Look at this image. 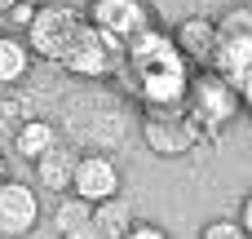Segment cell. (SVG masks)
<instances>
[{"instance_id": "6", "label": "cell", "mask_w": 252, "mask_h": 239, "mask_svg": "<svg viewBox=\"0 0 252 239\" xmlns=\"http://www.w3.org/2000/svg\"><path fill=\"white\" fill-rule=\"evenodd\" d=\"M120 169H115V160L111 155H80L75 160V177H71V195L80 200V204H89V208H97V204H106V200H115L120 195Z\"/></svg>"}, {"instance_id": "3", "label": "cell", "mask_w": 252, "mask_h": 239, "mask_svg": "<svg viewBox=\"0 0 252 239\" xmlns=\"http://www.w3.org/2000/svg\"><path fill=\"white\" fill-rule=\"evenodd\" d=\"M84 27V18L75 9H62V4H49V9H35L31 27H27V53L35 58H49V62H62V53L71 49L75 31Z\"/></svg>"}, {"instance_id": "10", "label": "cell", "mask_w": 252, "mask_h": 239, "mask_svg": "<svg viewBox=\"0 0 252 239\" xmlns=\"http://www.w3.org/2000/svg\"><path fill=\"white\" fill-rule=\"evenodd\" d=\"M173 49L186 58V67H213V53H217V22L213 18H186L173 35Z\"/></svg>"}, {"instance_id": "2", "label": "cell", "mask_w": 252, "mask_h": 239, "mask_svg": "<svg viewBox=\"0 0 252 239\" xmlns=\"http://www.w3.org/2000/svg\"><path fill=\"white\" fill-rule=\"evenodd\" d=\"M239 111H244V102L235 98V89H230L221 75H213V71L190 75V89H186V115H190V124L199 129V137H213V133L226 129Z\"/></svg>"}, {"instance_id": "1", "label": "cell", "mask_w": 252, "mask_h": 239, "mask_svg": "<svg viewBox=\"0 0 252 239\" xmlns=\"http://www.w3.org/2000/svg\"><path fill=\"white\" fill-rule=\"evenodd\" d=\"M120 71L128 75L133 93L146 102V111H168V106H186V89H190V67L186 58L173 49V40L159 27H146L142 35H133L120 53Z\"/></svg>"}, {"instance_id": "19", "label": "cell", "mask_w": 252, "mask_h": 239, "mask_svg": "<svg viewBox=\"0 0 252 239\" xmlns=\"http://www.w3.org/2000/svg\"><path fill=\"white\" fill-rule=\"evenodd\" d=\"M124 239H168V231H164V226H155V222H133Z\"/></svg>"}, {"instance_id": "16", "label": "cell", "mask_w": 252, "mask_h": 239, "mask_svg": "<svg viewBox=\"0 0 252 239\" xmlns=\"http://www.w3.org/2000/svg\"><path fill=\"white\" fill-rule=\"evenodd\" d=\"M217 35H230V40H252V9H230V13L217 22Z\"/></svg>"}, {"instance_id": "17", "label": "cell", "mask_w": 252, "mask_h": 239, "mask_svg": "<svg viewBox=\"0 0 252 239\" xmlns=\"http://www.w3.org/2000/svg\"><path fill=\"white\" fill-rule=\"evenodd\" d=\"M199 239H248V235H244V226H239V222L217 217V222H208V226L199 231Z\"/></svg>"}, {"instance_id": "18", "label": "cell", "mask_w": 252, "mask_h": 239, "mask_svg": "<svg viewBox=\"0 0 252 239\" xmlns=\"http://www.w3.org/2000/svg\"><path fill=\"white\" fill-rule=\"evenodd\" d=\"M31 18H35V9H31V4H18V0H13V4L4 9V27L13 22V27H22V31H27V27H31Z\"/></svg>"}, {"instance_id": "4", "label": "cell", "mask_w": 252, "mask_h": 239, "mask_svg": "<svg viewBox=\"0 0 252 239\" xmlns=\"http://www.w3.org/2000/svg\"><path fill=\"white\" fill-rule=\"evenodd\" d=\"M120 44L115 40H106L102 31H93L89 22L75 31V40H71V49L62 53V67L71 71V75H84V80H102V75H111V71H120Z\"/></svg>"}, {"instance_id": "23", "label": "cell", "mask_w": 252, "mask_h": 239, "mask_svg": "<svg viewBox=\"0 0 252 239\" xmlns=\"http://www.w3.org/2000/svg\"><path fill=\"white\" fill-rule=\"evenodd\" d=\"M18 4H31V9H40V4H44V0H18Z\"/></svg>"}, {"instance_id": "12", "label": "cell", "mask_w": 252, "mask_h": 239, "mask_svg": "<svg viewBox=\"0 0 252 239\" xmlns=\"http://www.w3.org/2000/svg\"><path fill=\"white\" fill-rule=\"evenodd\" d=\"M89 222H93V231L102 239H124L128 226H133V204H128L124 195H115V200L97 204V208L89 213Z\"/></svg>"}, {"instance_id": "14", "label": "cell", "mask_w": 252, "mask_h": 239, "mask_svg": "<svg viewBox=\"0 0 252 239\" xmlns=\"http://www.w3.org/2000/svg\"><path fill=\"white\" fill-rule=\"evenodd\" d=\"M27 67H31L27 44L4 31V35H0V89H4V84H18V80L27 75Z\"/></svg>"}, {"instance_id": "15", "label": "cell", "mask_w": 252, "mask_h": 239, "mask_svg": "<svg viewBox=\"0 0 252 239\" xmlns=\"http://www.w3.org/2000/svg\"><path fill=\"white\" fill-rule=\"evenodd\" d=\"M89 213H93V208H89V204H80L75 195H71V200H62V204H58V213H53V226H58V235H71V231H80V226L89 222Z\"/></svg>"}, {"instance_id": "24", "label": "cell", "mask_w": 252, "mask_h": 239, "mask_svg": "<svg viewBox=\"0 0 252 239\" xmlns=\"http://www.w3.org/2000/svg\"><path fill=\"white\" fill-rule=\"evenodd\" d=\"M9 4H13V0H0V13H4V9H9Z\"/></svg>"}, {"instance_id": "25", "label": "cell", "mask_w": 252, "mask_h": 239, "mask_svg": "<svg viewBox=\"0 0 252 239\" xmlns=\"http://www.w3.org/2000/svg\"><path fill=\"white\" fill-rule=\"evenodd\" d=\"M0 35H4V13H0Z\"/></svg>"}, {"instance_id": "11", "label": "cell", "mask_w": 252, "mask_h": 239, "mask_svg": "<svg viewBox=\"0 0 252 239\" xmlns=\"http://www.w3.org/2000/svg\"><path fill=\"white\" fill-rule=\"evenodd\" d=\"M75 151L71 146H53V151H44L40 160H35V177H40V186H49L53 195H66L71 191V177H75Z\"/></svg>"}, {"instance_id": "13", "label": "cell", "mask_w": 252, "mask_h": 239, "mask_svg": "<svg viewBox=\"0 0 252 239\" xmlns=\"http://www.w3.org/2000/svg\"><path fill=\"white\" fill-rule=\"evenodd\" d=\"M53 146H58V129H53L49 120H27V124L13 133V151H18L22 160H31V164H35L44 151H53Z\"/></svg>"}, {"instance_id": "7", "label": "cell", "mask_w": 252, "mask_h": 239, "mask_svg": "<svg viewBox=\"0 0 252 239\" xmlns=\"http://www.w3.org/2000/svg\"><path fill=\"white\" fill-rule=\"evenodd\" d=\"M146 142L159 151V155H186L195 142H199V129L190 124L186 106H168V111H146V124H142Z\"/></svg>"}, {"instance_id": "22", "label": "cell", "mask_w": 252, "mask_h": 239, "mask_svg": "<svg viewBox=\"0 0 252 239\" xmlns=\"http://www.w3.org/2000/svg\"><path fill=\"white\" fill-rule=\"evenodd\" d=\"M9 177V164H4V151H0V182Z\"/></svg>"}, {"instance_id": "5", "label": "cell", "mask_w": 252, "mask_h": 239, "mask_svg": "<svg viewBox=\"0 0 252 239\" xmlns=\"http://www.w3.org/2000/svg\"><path fill=\"white\" fill-rule=\"evenodd\" d=\"M89 27L124 49L133 35H142L151 27V9H146V0H93L89 4Z\"/></svg>"}, {"instance_id": "8", "label": "cell", "mask_w": 252, "mask_h": 239, "mask_svg": "<svg viewBox=\"0 0 252 239\" xmlns=\"http://www.w3.org/2000/svg\"><path fill=\"white\" fill-rule=\"evenodd\" d=\"M40 222V195L27 182H0V235L4 239H22L35 231Z\"/></svg>"}, {"instance_id": "21", "label": "cell", "mask_w": 252, "mask_h": 239, "mask_svg": "<svg viewBox=\"0 0 252 239\" xmlns=\"http://www.w3.org/2000/svg\"><path fill=\"white\" fill-rule=\"evenodd\" d=\"M62 239H102L97 231H93V222H84L80 231H71V235H62Z\"/></svg>"}, {"instance_id": "20", "label": "cell", "mask_w": 252, "mask_h": 239, "mask_svg": "<svg viewBox=\"0 0 252 239\" xmlns=\"http://www.w3.org/2000/svg\"><path fill=\"white\" fill-rule=\"evenodd\" d=\"M235 222H239V226H244V235L252 239V195L244 200V208H239V217H235Z\"/></svg>"}, {"instance_id": "9", "label": "cell", "mask_w": 252, "mask_h": 239, "mask_svg": "<svg viewBox=\"0 0 252 239\" xmlns=\"http://www.w3.org/2000/svg\"><path fill=\"white\" fill-rule=\"evenodd\" d=\"M213 75H221L235 98L252 106V40H230V35H217V53H213Z\"/></svg>"}]
</instances>
